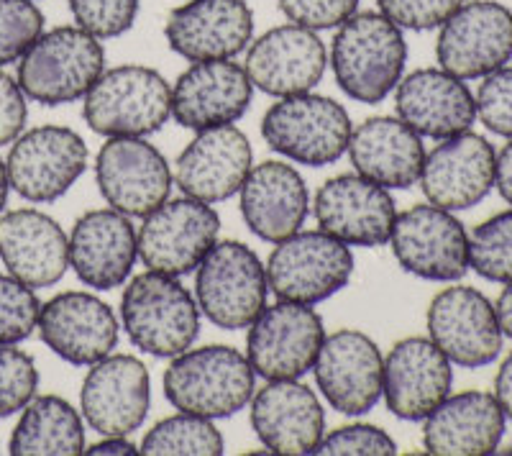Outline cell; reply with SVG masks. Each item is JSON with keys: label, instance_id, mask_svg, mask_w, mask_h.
I'll list each match as a JSON object with an SVG mask.
<instances>
[{"label": "cell", "instance_id": "cell-40", "mask_svg": "<svg viewBox=\"0 0 512 456\" xmlns=\"http://www.w3.org/2000/svg\"><path fill=\"white\" fill-rule=\"evenodd\" d=\"M477 118L484 129L512 139V67H500L482 77L477 95Z\"/></svg>", "mask_w": 512, "mask_h": 456}, {"label": "cell", "instance_id": "cell-7", "mask_svg": "<svg viewBox=\"0 0 512 456\" xmlns=\"http://www.w3.org/2000/svg\"><path fill=\"white\" fill-rule=\"evenodd\" d=\"M267 267L251 246L216 241L195 275V300L203 316L223 331L249 328L267 308Z\"/></svg>", "mask_w": 512, "mask_h": 456}, {"label": "cell", "instance_id": "cell-24", "mask_svg": "<svg viewBox=\"0 0 512 456\" xmlns=\"http://www.w3.org/2000/svg\"><path fill=\"white\" fill-rule=\"evenodd\" d=\"M251 98L254 85L233 59L192 62L172 88V118L190 131L231 126L244 118Z\"/></svg>", "mask_w": 512, "mask_h": 456}, {"label": "cell", "instance_id": "cell-11", "mask_svg": "<svg viewBox=\"0 0 512 456\" xmlns=\"http://www.w3.org/2000/svg\"><path fill=\"white\" fill-rule=\"evenodd\" d=\"M88 167V144L67 126H36L13 141L6 159L11 190L29 203H54Z\"/></svg>", "mask_w": 512, "mask_h": 456}, {"label": "cell", "instance_id": "cell-25", "mask_svg": "<svg viewBox=\"0 0 512 456\" xmlns=\"http://www.w3.org/2000/svg\"><path fill=\"white\" fill-rule=\"evenodd\" d=\"M251 426L269 454H315L326 436V413L308 385L272 380L251 398Z\"/></svg>", "mask_w": 512, "mask_h": 456}, {"label": "cell", "instance_id": "cell-26", "mask_svg": "<svg viewBox=\"0 0 512 456\" xmlns=\"http://www.w3.org/2000/svg\"><path fill=\"white\" fill-rule=\"evenodd\" d=\"M254 152L246 134L236 126H216L198 136L177 157L175 182L182 195L203 203H223L233 198L251 172Z\"/></svg>", "mask_w": 512, "mask_h": 456}, {"label": "cell", "instance_id": "cell-37", "mask_svg": "<svg viewBox=\"0 0 512 456\" xmlns=\"http://www.w3.org/2000/svg\"><path fill=\"white\" fill-rule=\"evenodd\" d=\"M44 31V13L34 0H0V67L24 57Z\"/></svg>", "mask_w": 512, "mask_h": 456}, {"label": "cell", "instance_id": "cell-32", "mask_svg": "<svg viewBox=\"0 0 512 456\" xmlns=\"http://www.w3.org/2000/svg\"><path fill=\"white\" fill-rule=\"evenodd\" d=\"M349 157L361 177L387 190H408L423 170V136L395 116L369 118L351 131Z\"/></svg>", "mask_w": 512, "mask_h": 456}, {"label": "cell", "instance_id": "cell-15", "mask_svg": "<svg viewBox=\"0 0 512 456\" xmlns=\"http://www.w3.org/2000/svg\"><path fill=\"white\" fill-rule=\"evenodd\" d=\"M428 334L451 364L479 369L502 351V328L492 300L477 287H446L428 305Z\"/></svg>", "mask_w": 512, "mask_h": 456}, {"label": "cell", "instance_id": "cell-4", "mask_svg": "<svg viewBox=\"0 0 512 456\" xmlns=\"http://www.w3.org/2000/svg\"><path fill=\"white\" fill-rule=\"evenodd\" d=\"M105 70L98 36L80 26L41 31L29 52L18 59L16 80L26 98L41 106H64L85 98Z\"/></svg>", "mask_w": 512, "mask_h": 456}, {"label": "cell", "instance_id": "cell-36", "mask_svg": "<svg viewBox=\"0 0 512 456\" xmlns=\"http://www.w3.org/2000/svg\"><path fill=\"white\" fill-rule=\"evenodd\" d=\"M41 300L34 287L13 275H0V344H21L39 326Z\"/></svg>", "mask_w": 512, "mask_h": 456}, {"label": "cell", "instance_id": "cell-6", "mask_svg": "<svg viewBox=\"0 0 512 456\" xmlns=\"http://www.w3.org/2000/svg\"><path fill=\"white\" fill-rule=\"evenodd\" d=\"M351 118L326 95H290L264 113L262 136L269 149L305 167H328L349 152Z\"/></svg>", "mask_w": 512, "mask_h": 456}, {"label": "cell", "instance_id": "cell-46", "mask_svg": "<svg viewBox=\"0 0 512 456\" xmlns=\"http://www.w3.org/2000/svg\"><path fill=\"white\" fill-rule=\"evenodd\" d=\"M495 398L500 403L505 418L512 421V354L502 362L500 372L495 377Z\"/></svg>", "mask_w": 512, "mask_h": 456}, {"label": "cell", "instance_id": "cell-48", "mask_svg": "<svg viewBox=\"0 0 512 456\" xmlns=\"http://www.w3.org/2000/svg\"><path fill=\"white\" fill-rule=\"evenodd\" d=\"M497 310V321H500L502 336L512 339V282H507V287L502 290V295L495 303Z\"/></svg>", "mask_w": 512, "mask_h": 456}, {"label": "cell", "instance_id": "cell-9", "mask_svg": "<svg viewBox=\"0 0 512 456\" xmlns=\"http://www.w3.org/2000/svg\"><path fill=\"white\" fill-rule=\"evenodd\" d=\"M221 216L213 205L195 198L164 200L157 211L144 216L139 228V259L146 269L185 277L198 269L205 254L216 246Z\"/></svg>", "mask_w": 512, "mask_h": 456}, {"label": "cell", "instance_id": "cell-34", "mask_svg": "<svg viewBox=\"0 0 512 456\" xmlns=\"http://www.w3.org/2000/svg\"><path fill=\"white\" fill-rule=\"evenodd\" d=\"M139 449L152 456H216L223 454V436L213 421L180 410L146 433Z\"/></svg>", "mask_w": 512, "mask_h": 456}, {"label": "cell", "instance_id": "cell-42", "mask_svg": "<svg viewBox=\"0 0 512 456\" xmlns=\"http://www.w3.org/2000/svg\"><path fill=\"white\" fill-rule=\"evenodd\" d=\"M466 0H377L382 16L402 31L441 29Z\"/></svg>", "mask_w": 512, "mask_h": 456}, {"label": "cell", "instance_id": "cell-30", "mask_svg": "<svg viewBox=\"0 0 512 456\" xmlns=\"http://www.w3.org/2000/svg\"><path fill=\"white\" fill-rule=\"evenodd\" d=\"M241 216L256 239L280 244L297 234L308 218V185L295 167L285 162H262L251 167L241 185Z\"/></svg>", "mask_w": 512, "mask_h": 456}, {"label": "cell", "instance_id": "cell-35", "mask_svg": "<svg viewBox=\"0 0 512 456\" xmlns=\"http://www.w3.org/2000/svg\"><path fill=\"white\" fill-rule=\"evenodd\" d=\"M469 267L489 282H512V211L487 218L469 236Z\"/></svg>", "mask_w": 512, "mask_h": 456}, {"label": "cell", "instance_id": "cell-16", "mask_svg": "<svg viewBox=\"0 0 512 456\" xmlns=\"http://www.w3.org/2000/svg\"><path fill=\"white\" fill-rule=\"evenodd\" d=\"M82 416L100 436H131L152 408V380L141 359L108 354L90 364L80 390Z\"/></svg>", "mask_w": 512, "mask_h": 456}, {"label": "cell", "instance_id": "cell-19", "mask_svg": "<svg viewBox=\"0 0 512 456\" xmlns=\"http://www.w3.org/2000/svg\"><path fill=\"white\" fill-rule=\"evenodd\" d=\"M495 170V147L484 136L464 131L441 139L431 154H425L418 182L431 205L451 213L469 211L495 188Z\"/></svg>", "mask_w": 512, "mask_h": 456}, {"label": "cell", "instance_id": "cell-12", "mask_svg": "<svg viewBox=\"0 0 512 456\" xmlns=\"http://www.w3.org/2000/svg\"><path fill=\"white\" fill-rule=\"evenodd\" d=\"M323 339L326 326L313 305L280 300L249 326L246 359L262 380H297L313 369Z\"/></svg>", "mask_w": 512, "mask_h": 456}, {"label": "cell", "instance_id": "cell-18", "mask_svg": "<svg viewBox=\"0 0 512 456\" xmlns=\"http://www.w3.org/2000/svg\"><path fill=\"white\" fill-rule=\"evenodd\" d=\"M326 65L328 52L320 36L305 26L285 24L251 39L244 70L256 90L290 98L310 93L326 75Z\"/></svg>", "mask_w": 512, "mask_h": 456}, {"label": "cell", "instance_id": "cell-14", "mask_svg": "<svg viewBox=\"0 0 512 456\" xmlns=\"http://www.w3.org/2000/svg\"><path fill=\"white\" fill-rule=\"evenodd\" d=\"M441 70L459 80H479L512 59V11L497 0L464 3L438 31Z\"/></svg>", "mask_w": 512, "mask_h": 456}, {"label": "cell", "instance_id": "cell-17", "mask_svg": "<svg viewBox=\"0 0 512 456\" xmlns=\"http://www.w3.org/2000/svg\"><path fill=\"white\" fill-rule=\"evenodd\" d=\"M313 372L320 395L344 416H364L382 400V351L361 331L341 328L326 336Z\"/></svg>", "mask_w": 512, "mask_h": 456}, {"label": "cell", "instance_id": "cell-22", "mask_svg": "<svg viewBox=\"0 0 512 456\" xmlns=\"http://www.w3.org/2000/svg\"><path fill=\"white\" fill-rule=\"evenodd\" d=\"M451 385V362L431 339L397 341L384 359L382 398L400 421H425L451 395Z\"/></svg>", "mask_w": 512, "mask_h": 456}, {"label": "cell", "instance_id": "cell-27", "mask_svg": "<svg viewBox=\"0 0 512 456\" xmlns=\"http://www.w3.org/2000/svg\"><path fill=\"white\" fill-rule=\"evenodd\" d=\"M139 259V234L131 218L98 208L77 218L70 234V267L82 285L113 290L131 277Z\"/></svg>", "mask_w": 512, "mask_h": 456}, {"label": "cell", "instance_id": "cell-28", "mask_svg": "<svg viewBox=\"0 0 512 456\" xmlns=\"http://www.w3.org/2000/svg\"><path fill=\"white\" fill-rule=\"evenodd\" d=\"M0 262L34 290L52 287L70 269V236L36 208L8 211L0 216Z\"/></svg>", "mask_w": 512, "mask_h": 456}, {"label": "cell", "instance_id": "cell-45", "mask_svg": "<svg viewBox=\"0 0 512 456\" xmlns=\"http://www.w3.org/2000/svg\"><path fill=\"white\" fill-rule=\"evenodd\" d=\"M85 454L90 456H126V454H141V449L136 444L128 441V436H103L100 441H95Z\"/></svg>", "mask_w": 512, "mask_h": 456}, {"label": "cell", "instance_id": "cell-41", "mask_svg": "<svg viewBox=\"0 0 512 456\" xmlns=\"http://www.w3.org/2000/svg\"><path fill=\"white\" fill-rule=\"evenodd\" d=\"M315 454L326 456H392L397 454V444L390 433L369 423H351L326 433Z\"/></svg>", "mask_w": 512, "mask_h": 456}, {"label": "cell", "instance_id": "cell-29", "mask_svg": "<svg viewBox=\"0 0 512 456\" xmlns=\"http://www.w3.org/2000/svg\"><path fill=\"white\" fill-rule=\"evenodd\" d=\"M397 118L418 136L448 139L464 134L477 121V100L466 82L446 70H418L395 88Z\"/></svg>", "mask_w": 512, "mask_h": 456}, {"label": "cell", "instance_id": "cell-20", "mask_svg": "<svg viewBox=\"0 0 512 456\" xmlns=\"http://www.w3.org/2000/svg\"><path fill=\"white\" fill-rule=\"evenodd\" d=\"M36 331L59 359L75 367H90L113 354L121 323L111 305L93 293L70 290L41 303Z\"/></svg>", "mask_w": 512, "mask_h": 456}, {"label": "cell", "instance_id": "cell-33", "mask_svg": "<svg viewBox=\"0 0 512 456\" xmlns=\"http://www.w3.org/2000/svg\"><path fill=\"white\" fill-rule=\"evenodd\" d=\"M8 451L13 456L85 454V426L80 413L57 395L34 398L21 410Z\"/></svg>", "mask_w": 512, "mask_h": 456}, {"label": "cell", "instance_id": "cell-49", "mask_svg": "<svg viewBox=\"0 0 512 456\" xmlns=\"http://www.w3.org/2000/svg\"><path fill=\"white\" fill-rule=\"evenodd\" d=\"M8 193H11V182H8L6 162H3V159H0V216H3V213H6Z\"/></svg>", "mask_w": 512, "mask_h": 456}, {"label": "cell", "instance_id": "cell-21", "mask_svg": "<svg viewBox=\"0 0 512 456\" xmlns=\"http://www.w3.org/2000/svg\"><path fill=\"white\" fill-rule=\"evenodd\" d=\"M397 208L387 188L356 175L323 182L315 195V221L320 231L349 246H384L390 241Z\"/></svg>", "mask_w": 512, "mask_h": 456}, {"label": "cell", "instance_id": "cell-47", "mask_svg": "<svg viewBox=\"0 0 512 456\" xmlns=\"http://www.w3.org/2000/svg\"><path fill=\"white\" fill-rule=\"evenodd\" d=\"M495 185H497V190H500L502 198L512 205V139H510V144H505V147H502V152L497 154Z\"/></svg>", "mask_w": 512, "mask_h": 456}, {"label": "cell", "instance_id": "cell-10", "mask_svg": "<svg viewBox=\"0 0 512 456\" xmlns=\"http://www.w3.org/2000/svg\"><path fill=\"white\" fill-rule=\"evenodd\" d=\"M95 182L113 211L144 218L169 200L175 177L144 136H111L95 157Z\"/></svg>", "mask_w": 512, "mask_h": 456}, {"label": "cell", "instance_id": "cell-44", "mask_svg": "<svg viewBox=\"0 0 512 456\" xmlns=\"http://www.w3.org/2000/svg\"><path fill=\"white\" fill-rule=\"evenodd\" d=\"M29 108H26V93L21 90L16 77L0 67V147L13 144L24 134Z\"/></svg>", "mask_w": 512, "mask_h": 456}, {"label": "cell", "instance_id": "cell-39", "mask_svg": "<svg viewBox=\"0 0 512 456\" xmlns=\"http://www.w3.org/2000/svg\"><path fill=\"white\" fill-rule=\"evenodd\" d=\"M75 24L98 39H116L139 18V0H70Z\"/></svg>", "mask_w": 512, "mask_h": 456}, {"label": "cell", "instance_id": "cell-8", "mask_svg": "<svg viewBox=\"0 0 512 456\" xmlns=\"http://www.w3.org/2000/svg\"><path fill=\"white\" fill-rule=\"evenodd\" d=\"M267 282L280 300L318 305L341 293L354 275L349 244L326 231H297L269 254Z\"/></svg>", "mask_w": 512, "mask_h": 456}, {"label": "cell", "instance_id": "cell-38", "mask_svg": "<svg viewBox=\"0 0 512 456\" xmlns=\"http://www.w3.org/2000/svg\"><path fill=\"white\" fill-rule=\"evenodd\" d=\"M39 390L34 359L16 344H0V418L21 413Z\"/></svg>", "mask_w": 512, "mask_h": 456}, {"label": "cell", "instance_id": "cell-31", "mask_svg": "<svg viewBox=\"0 0 512 456\" xmlns=\"http://www.w3.org/2000/svg\"><path fill=\"white\" fill-rule=\"evenodd\" d=\"M505 413L495 395L479 390L448 395L425 418L423 444L436 456L495 454L505 436Z\"/></svg>", "mask_w": 512, "mask_h": 456}, {"label": "cell", "instance_id": "cell-23", "mask_svg": "<svg viewBox=\"0 0 512 456\" xmlns=\"http://www.w3.org/2000/svg\"><path fill=\"white\" fill-rule=\"evenodd\" d=\"M164 36L187 62L233 59L254 39V13L246 0H190L169 13Z\"/></svg>", "mask_w": 512, "mask_h": 456}, {"label": "cell", "instance_id": "cell-3", "mask_svg": "<svg viewBox=\"0 0 512 456\" xmlns=\"http://www.w3.org/2000/svg\"><path fill=\"white\" fill-rule=\"evenodd\" d=\"M128 339L144 354L172 359L200 336V308L180 277L146 269L128 282L121 300Z\"/></svg>", "mask_w": 512, "mask_h": 456}, {"label": "cell", "instance_id": "cell-43", "mask_svg": "<svg viewBox=\"0 0 512 456\" xmlns=\"http://www.w3.org/2000/svg\"><path fill=\"white\" fill-rule=\"evenodd\" d=\"M361 0H277L280 11L292 24L310 31L338 29L359 11Z\"/></svg>", "mask_w": 512, "mask_h": 456}, {"label": "cell", "instance_id": "cell-5", "mask_svg": "<svg viewBox=\"0 0 512 456\" xmlns=\"http://www.w3.org/2000/svg\"><path fill=\"white\" fill-rule=\"evenodd\" d=\"M82 116L95 134L149 136L172 116V88L157 70L123 65L103 70L85 95Z\"/></svg>", "mask_w": 512, "mask_h": 456}, {"label": "cell", "instance_id": "cell-2", "mask_svg": "<svg viewBox=\"0 0 512 456\" xmlns=\"http://www.w3.org/2000/svg\"><path fill=\"white\" fill-rule=\"evenodd\" d=\"M256 372L239 349L223 344L187 349L164 372V395L177 410L221 421L251 403Z\"/></svg>", "mask_w": 512, "mask_h": 456}, {"label": "cell", "instance_id": "cell-1", "mask_svg": "<svg viewBox=\"0 0 512 456\" xmlns=\"http://www.w3.org/2000/svg\"><path fill=\"white\" fill-rule=\"evenodd\" d=\"M405 65V34L379 11H356L333 36L331 67L338 88L359 103L377 106L395 93Z\"/></svg>", "mask_w": 512, "mask_h": 456}, {"label": "cell", "instance_id": "cell-13", "mask_svg": "<svg viewBox=\"0 0 512 456\" xmlns=\"http://www.w3.org/2000/svg\"><path fill=\"white\" fill-rule=\"evenodd\" d=\"M392 254L405 272L428 282H456L469 272V234L459 218L438 205L397 213Z\"/></svg>", "mask_w": 512, "mask_h": 456}]
</instances>
